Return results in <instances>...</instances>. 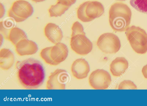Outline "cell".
Returning a JSON list of instances; mask_svg holds the SVG:
<instances>
[{
    "label": "cell",
    "instance_id": "obj_1",
    "mask_svg": "<svg viewBox=\"0 0 147 106\" xmlns=\"http://www.w3.org/2000/svg\"><path fill=\"white\" fill-rule=\"evenodd\" d=\"M16 69L18 81L26 89H36L43 83L45 73L42 63L39 61L28 58L17 61Z\"/></svg>",
    "mask_w": 147,
    "mask_h": 106
},
{
    "label": "cell",
    "instance_id": "obj_2",
    "mask_svg": "<svg viewBox=\"0 0 147 106\" xmlns=\"http://www.w3.org/2000/svg\"><path fill=\"white\" fill-rule=\"evenodd\" d=\"M131 14V9L126 4L119 2L114 3L109 11L111 27L116 32L125 31L129 27Z\"/></svg>",
    "mask_w": 147,
    "mask_h": 106
},
{
    "label": "cell",
    "instance_id": "obj_3",
    "mask_svg": "<svg viewBox=\"0 0 147 106\" xmlns=\"http://www.w3.org/2000/svg\"><path fill=\"white\" fill-rule=\"evenodd\" d=\"M71 31L70 42L71 49L80 55L88 54L92 49V44L86 37L82 25L75 24L72 26Z\"/></svg>",
    "mask_w": 147,
    "mask_h": 106
},
{
    "label": "cell",
    "instance_id": "obj_4",
    "mask_svg": "<svg viewBox=\"0 0 147 106\" xmlns=\"http://www.w3.org/2000/svg\"><path fill=\"white\" fill-rule=\"evenodd\" d=\"M127 40L134 51L144 54L147 52V33L143 29L132 25L125 31Z\"/></svg>",
    "mask_w": 147,
    "mask_h": 106
},
{
    "label": "cell",
    "instance_id": "obj_5",
    "mask_svg": "<svg viewBox=\"0 0 147 106\" xmlns=\"http://www.w3.org/2000/svg\"><path fill=\"white\" fill-rule=\"evenodd\" d=\"M68 53L67 46L63 43L59 42L53 46L42 49L40 55L47 63L55 66L59 64L66 59Z\"/></svg>",
    "mask_w": 147,
    "mask_h": 106
},
{
    "label": "cell",
    "instance_id": "obj_6",
    "mask_svg": "<svg viewBox=\"0 0 147 106\" xmlns=\"http://www.w3.org/2000/svg\"><path fill=\"white\" fill-rule=\"evenodd\" d=\"M104 12L102 4L96 1H86L81 4L77 10L78 18L81 21L89 22L101 16Z\"/></svg>",
    "mask_w": 147,
    "mask_h": 106
},
{
    "label": "cell",
    "instance_id": "obj_7",
    "mask_svg": "<svg viewBox=\"0 0 147 106\" xmlns=\"http://www.w3.org/2000/svg\"><path fill=\"white\" fill-rule=\"evenodd\" d=\"M33 12L32 6L24 0L14 1L8 11V17L17 22L24 21L32 15Z\"/></svg>",
    "mask_w": 147,
    "mask_h": 106
},
{
    "label": "cell",
    "instance_id": "obj_8",
    "mask_svg": "<svg viewBox=\"0 0 147 106\" xmlns=\"http://www.w3.org/2000/svg\"><path fill=\"white\" fill-rule=\"evenodd\" d=\"M97 45L102 52L109 54L117 53L121 46L118 37L114 33H109L100 35L97 40Z\"/></svg>",
    "mask_w": 147,
    "mask_h": 106
},
{
    "label": "cell",
    "instance_id": "obj_9",
    "mask_svg": "<svg viewBox=\"0 0 147 106\" xmlns=\"http://www.w3.org/2000/svg\"><path fill=\"white\" fill-rule=\"evenodd\" d=\"M90 86L95 89H105L110 86L111 81V77L107 71L97 69L92 71L88 79Z\"/></svg>",
    "mask_w": 147,
    "mask_h": 106
},
{
    "label": "cell",
    "instance_id": "obj_10",
    "mask_svg": "<svg viewBox=\"0 0 147 106\" xmlns=\"http://www.w3.org/2000/svg\"><path fill=\"white\" fill-rule=\"evenodd\" d=\"M68 73L65 70L57 69L51 73L46 84L48 89H64L69 80Z\"/></svg>",
    "mask_w": 147,
    "mask_h": 106
},
{
    "label": "cell",
    "instance_id": "obj_11",
    "mask_svg": "<svg viewBox=\"0 0 147 106\" xmlns=\"http://www.w3.org/2000/svg\"><path fill=\"white\" fill-rule=\"evenodd\" d=\"M90 70L88 62L84 59H78L72 63L71 71L73 76L78 79L86 78Z\"/></svg>",
    "mask_w": 147,
    "mask_h": 106
},
{
    "label": "cell",
    "instance_id": "obj_12",
    "mask_svg": "<svg viewBox=\"0 0 147 106\" xmlns=\"http://www.w3.org/2000/svg\"><path fill=\"white\" fill-rule=\"evenodd\" d=\"M14 46L16 53L20 56L34 54L38 50L36 43L28 39L21 40Z\"/></svg>",
    "mask_w": 147,
    "mask_h": 106
},
{
    "label": "cell",
    "instance_id": "obj_13",
    "mask_svg": "<svg viewBox=\"0 0 147 106\" xmlns=\"http://www.w3.org/2000/svg\"><path fill=\"white\" fill-rule=\"evenodd\" d=\"M44 33L47 39L55 44L60 42L63 37L60 28L53 23H50L47 24L44 29Z\"/></svg>",
    "mask_w": 147,
    "mask_h": 106
},
{
    "label": "cell",
    "instance_id": "obj_14",
    "mask_svg": "<svg viewBox=\"0 0 147 106\" xmlns=\"http://www.w3.org/2000/svg\"><path fill=\"white\" fill-rule=\"evenodd\" d=\"M128 67V63L124 57L116 58L110 65V70L115 77H119L123 74Z\"/></svg>",
    "mask_w": 147,
    "mask_h": 106
},
{
    "label": "cell",
    "instance_id": "obj_15",
    "mask_svg": "<svg viewBox=\"0 0 147 106\" xmlns=\"http://www.w3.org/2000/svg\"><path fill=\"white\" fill-rule=\"evenodd\" d=\"M14 55L9 49L3 48L0 51V67L3 70H7L13 65Z\"/></svg>",
    "mask_w": 147,
    "mask_h": 106
},
{
    "label": "cell",
    "instance_id": "obj_16",
    "mask_svg": "<svg viewBox=\"0 0 147 106\" xmlns=\"http://www.w3.org/2000/svg\"><path fill=\"white\" fill-rule=\"evenodd\" d=\"M25 39H27V37L25 32L21 29L15 27L10 29L6 39L15 45L19 41Z\"/></svg>",
    "mask_w": 147,
    "mask_h": 106
},
{
    "label": "cell",
    "instance_id": "obj_17",
    "mask_svg": "<svg viewBox=\"0 0 147 106\" xmlns=\"http://www.w3.org/2000/svg\"><path fill=\"white\" fill-rule=\"evenodd\" d=\"M70 7L57 2L55 5H51L48 10L50 17L60 16Z\"/></svg>",
    "mask_w": 147,
    "mask_h": 106
},
{
    "label": "cell",
    "instance_id": "obj_18",
    "mask_svg": "<svg viewBox=\"0 0 147 106\" xmlns=\"http://www.w3.org/2000/svg\"><path fill=\"white\" fill-rule=\"evenodd\" d=\"M130 4L137 11L147 14V0H130Z\"/></svg>",
    "mask_w": 147,
    "mask_h": 106
},
{
    "label": "cell",
    "instance_id": "obj_19",
    "mask_svg": "<svg viewBox=\"0 0 147 106\" xmlns=\"http://www.w3.org/2000/svg\"><path fill=\"white\" fill-rule=\"evenodd\" d=\"M2 24H0L1 33H2L4 38L6 39L10 30L14 26V21L11 18L7 19L3 22Z\"/></svg>",
    "mask_w": 147,
    "mask_h": 106
},
{
    "label": "cell",
    "instance_id": "obj_20",
    "mask_svg": "<svg viewBox=\"0 0 147 106\" xmlns=\"http://www.w3.org/2000/svg\"><path fill=\"white\" fill-rule=\"evenodd\" d=\"M118 89H137V87L135 84L132 81L129 80H125L121 82L119 84Z\"/></svg>",
    "mask_w": 147,
    "mask_h": 106
},
{
    "label": "cell",
    "instance_id": "obj_21",
    "mask_svg": "<svg viewBox=\"0 0 147 106\" xmlns=\"http://www.w3.org/2000/svg\"><path fill=\"white\" fill-rule=\"evenodd\" d=\"M63 4L70 7L71 5L75 3L76 0H57Z\"/></svg>",
    "mask_w": 147,
    "mask_h": 106
},
{
    "label": "cell",
    "instance_id": "obj_22",
    "mask_svg": "<svg viewBox=\"0 0 147 106\" xmlns=\"http://www.w3.org/2000/svg\"><path fill=\"white\" fill-rule=\"evenodd\" d=\"M142 71L144 77L147 79V64L143 67Z\"/></svg>",
    "mask_w": 147,
    "mask_h": 106
},
{
    "label": "cell",
    "instance_id": "obj_23",
    "mask_svg": "<svg viewBox=\"0 0 147 106\" xmlns=\"http://www.w3.org/2000/svg\"><path fill=\"white\" fill-rule=\"evenodd\" d=\"M32 1L35 2H42L45 1V0H31Z\"/></svg>",
    "mask_w": 147,
    "mask_h": 106
},
{
    "label": "cell",
    "instance_id": "obj_24",
    "mask_svg": "<svg viewBox=\"0 0 147 106\" xmlns=\"http://www.w3.org/2000/svg\"><path fill=\"white\" fill-rule=\"evenodd\" d=\"M119 0V1H125L126 0Z\"/></svg>",
    "mask_w": 147,
    "mask_h": 106
}]
</instances>
